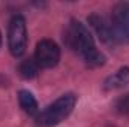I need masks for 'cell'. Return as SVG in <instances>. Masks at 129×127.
<instances>
[{
  "instance_id": "1",
  "label": "cell",
  "mask_w": 129,
  "mask_h": 127,
  "mask_svg": "<svg viewBox=\"0 0 129 127\" xmlns=\"http://www.w3.org/2000/svg\"><path fill=\"white\" fill-rule=\"evenodd\" d=\"M63 39L68 48H71L74 52L81 55L87 66L99 67L105 63L104 54L96 49L93 36L84 27V24H81L80 21L71 20V23L68 24V27L64 30Z\"/></svg>"
},
{
  "instance_id": "2",
  "label": "cell",
  "mask_w": 129,
  "mask_h": 127,
  "mask_svg": "<svg viewBox=\"0 0 129 127\" xmlns=\"http://www.w3.org/2000/svg\"><path fill=\"white\" fill-rule=\"evenodd\" d=\"M75 103H77V96L75 94L66 93V94L60 96L57 100H54L48 108H45L38 115V123L47 127L56 126V124L62 123L74 111Z\"/></svg>"
},
{
  "instance_id": "3",
  "label": "cell",
  "mask_w": 129,
  "mask_h": 127,
  "mask_svg": "<svg viewBox=\"0 0 129 127\" xmlns=\"http://www.w3.org/2000/svg\"><path fill=\"white\" fill-rule=\"evenodd\" d=\"M8 46L14 57H21L27 48V27L23 15H14L8 27Z\"/></svg>"
},
{
  "instance_id": "4",
  "label": "cell",
  "mask_w": 129,
  "mask_h": 127,
  "mask_svg": "<svg viewBox=\"0 0 129 127\" xmlns=\"http://www.w3.org/2000/svg\"><path fill=\"white\" fill-rule=\"evenodd\" d=\"M111 30L117 43H129V2L117 3L113 8Z\"/></svg>"
},
{
  "instance_id": "5",
  "label": "cell",
  "mask_w": 129,
  "mask_h": 127,
  "mask_svg": "<svg viewBox=\"0 0 129 127\" xmlns=\"http://www.w3.org/2000/svg\"><path fill=\"white\" fill-rule=\"evenodd\" d=\"M33 58L36 60L39 67H44V69L54 67L60 60V48H59V45L54 40L42 39L36 45Z\"/></svg>"
},
{
  "instance_id": "6",
  "label": "cell",
  "mask_w": 129,
  "mask_h": 127,
  "mask_svg": "<svg viewBox=\"0 0 129 127\" xmlns=\"http://www.w3.org/2000/svg\"><path fill=\"white\" fill-rule=\"evenodd\" d=\"M89 24L93 27V30L96 32V34L99 36V39H101L104 43H107V45L116 43L114 36H113V30H111V24H110L102 15L92 14V15L89 17Z\"/></svg>"
},
{
  "instance_id": "7",
  "label": "cell",
  "mask_w": 129,
  "mask_h": 127,
  "mask_svg": "<svg viewBox=\"0 0 129 127\" xmlns=\"http://www.w3.org/2000/svg\"><path fill=\"white\" fill-rule=\"evenodd\" d=\"M129 84V67H120L116 73L108 76L104 82V88L107 91L110 90H119Z\"/></svg>"
},
{
  "instance_id": "8",
  "label": "cell",
  "mask_w": 129,
  "mask_h": 127,
  "mask_svg": "<svg viewBox=\"0 0 129 127\" xmlns=\"http://www.w3.org/2000/svg\"><path fill=\"white\" fill-rule=\"evenodd\" d=\"M18 102H20L21 109H23L26 114H29V115H35V114H38L39 106H38V102H36L35 96H33L30 91H27V90H21V91L18 93Z\"/></svg>"
},
{
  "instance_id": "9",
  "label": "cell",
  "mask_w": 129,
  "mask_h": 127,
  "mask_svg": "<svg viewBox=\"0 0 129 127\" xmlns=\"http://www.w3.org/2000/svg\"><path fill=\"white\" fill-rule=\"evenodd\" d=\"M39 69H41V67L38 66V63H36L35 58H27V60H24L23 63L20 64V67H18L20 75H21L24 79H32V78H35V76L38 75Z\"/></svg>"
},
{
  "instance_id": "10",
  "label": "cell",
  "mask_w": 129,
  "mask_h": 127,
  "mask_svg": "<svg viewBox=\"0 0 129 127\" xmlns=\"http://www.w3.org/2000/svg\"><path fill=\"white\" fill-rule=\"evenodd\" d=\"M116 111L122 115H129V93L117 99L116 102Z\"/></svg>"
},
{
  "instance_id": "11",
  "label": "cell",
  "mask_w": 129,
  "mask_h": 127,
  "mask_svg": "<svg viewBox=\"0 0 129 127\" xmlns=\"http://www.w3.org/2000/svg\"><path fill=\"white\" fill-rule=\"evenodd\" d=\"M0 46H2V33H0Z\"/></svg>"
}]
</instances>
